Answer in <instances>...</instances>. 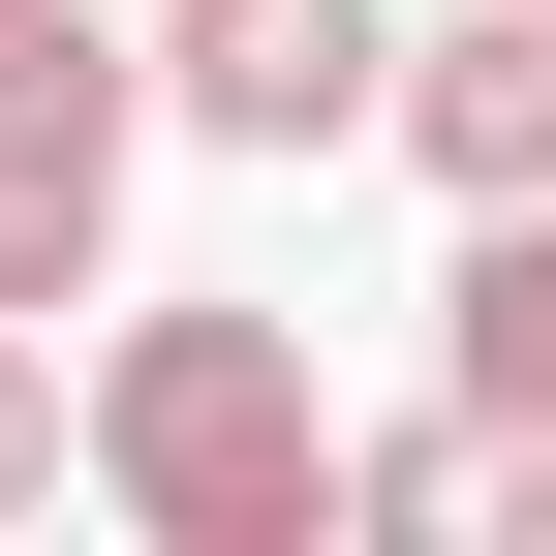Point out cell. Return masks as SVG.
<instances>
[{"instance_id": "6da1fadb", "label": "cell", "mask_w": 556, "mask_h": 556, "mask_svg": "<svg viewBox=\"0 0 556 556\" xmlns=\"http://www.w3.org/2000/svg\"><path fill=\"white\" fill-rule=\"evenodd\" d=\"M93 495L155 526V556H309V526H340L309 340H278V309H124V340H93Z\"/></svg>"}, {"instance_id": "7a4b0ae2", "label": "cell", "mask_w": 556, "mask_h": 556, "mask_svg": "<svg viewBox=\"0 0 556 556\" xmlns=\"http://www.w3.org/2000/svg\"><path fill=\"white\" fill-rule=\"evenodd\" d=\"M124 155H155V62L93 0H31L0 31V309H93L124 278Z\"/></svg>"}, {"instance_id": "3957f363", "label": "cell", "mask_w": 556, "mask_h": 556, "mask_svg": "<svg viewBox=\"0 0 556 556\" xmlns=\"http://www.w3.org/2000/svg\"><path fill=\"white\" fill-rule=\"evenodd\" d=\"M155 124L186 155H371L402 124V0H155Z\"/></svg>"}, {"instance_id": "277c9868", "label": "cell", "mask_w": 556, "mask_h": 556, "mask_svg": "<svg viewBox=\"0 0 556 556\" xmlns=\"http://www.w3.org/2000/svg\"><path fill=\"white\" fill-rule=\"evenodd\" d=\"M433 371H464V402L556 464V186H495V217H464V278H433Z\"/></svg>"}, {"instance_id": "5b68a950", "label": "cell", "mask_w": 556, "mask_h": 556, "mask_svg": "<svg viewBox=\"0 0 556 556\" xmlns=\"http://www.w3.org/2000/svg\"><path fill=\"white\" fill-rule=\"evenodd\" d=\"M340 526H371V556H464V526H526V433H495V402H433V433H340Z\"/></svg>"}, {"instance_id": "8992f818", "label": "cell", "mask_w": 556, "mask_h": 556, "mask_svg": "<svg viewBox=\"0 0 556 556\" xmlns=\"http://www.w3.org/2000/svg\"><path fill=\"white\" fill-rule=\"evenodd\" d=\"M62 464H93V371H62V340H31V309H0V526H31V495H62Z\"/></svg>"}, {"instance_id": "52a82bcc", "label": "cell", "mask_w": 556, "mask_h": 556, "mask_svg": "<svg viewBox=\"0 0 556 556\" xmlns=\"http://www.w3.org/2000/svg\"><path fill=\"white\" fill-rule=\"evenodd\" d=\"M0 31H31V0H0Z\"/></svg>"}]
</instances>
